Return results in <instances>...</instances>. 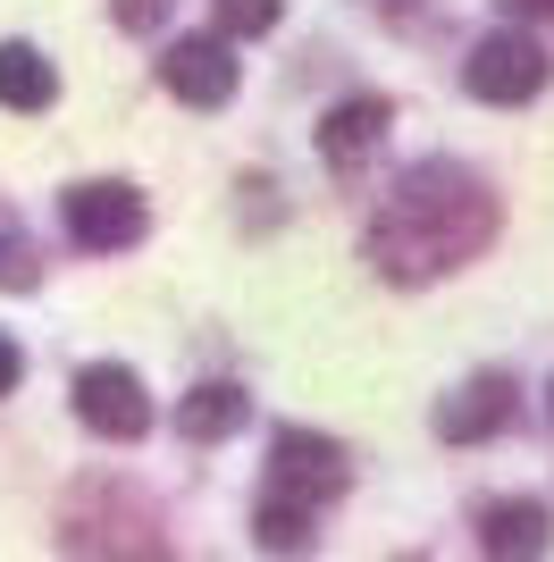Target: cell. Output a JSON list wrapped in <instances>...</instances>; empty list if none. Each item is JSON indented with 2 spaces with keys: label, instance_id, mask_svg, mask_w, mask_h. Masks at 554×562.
I'll list each match as a JSON object with an SVG mask.
<instances>
[{
  "label": "cell",
  "instance_id": "1",
  "mask_svg": "<svg viewBox=\"0 0 554 562\" xmlns=\"http://www.w3.org/2000/svg\"><path fill=\"white\" fill-rule=\"evenodd\" d=\"M487 235H496L487 186L454 160H429L395 186L387 211L369 218V260H378V278H395V285H429V278H445V269H462Z\"/></svg>",
  "mask_w": 554,
  "mask_h": 562
},
{
  "label": "cell",
  "instance_id": "2",
  "mask_svg": "<svg viewBox=\"0 0 554 562\" xmlns=\"http://www.w3.org/2000/svg\"><path fill=\"white\" fill-rule=\"evenodd\" d=\"M462 85H470V101L521 110V101L546 93V50H538V34H487V43H470V59H462Z\"/></svg>",
  "mask_w": 554,
  "mask_h": 562
},
{
  "label": "cell",
  "instance_id": "3",
  "mask_svg": "<svg viewBox=\"0 0 554 562\" xmlns=\"http://www.w3.org/2000/svg\"><path fill=\"white\" fill-rule=\"evenodd\" d=\"M59 227H68L85 252H126L143 235V193L118 186V177H85V186L59 193Z\"/></svg>",
  "mask_w": 554,
  "mask_h": 562
},
{
  "label": "cell",
  "instance_id": "4",
  "mask_svg": "<svg viewBox=\"0 0 554 562\" xmlns=\"http://www.w3.org/2000/svg\"><path fill=\"white\" fill-rule=\"evenodd\" d=\"M277 504H302V513H328V495H345V453L328 446V437H311V428H286L269 446V487Z\"/></svg>",
  "mask_w": 554,
  "mask_h": 562
},
{
  "label": "cell",
  "instance_id": "5",
  "mask_svg": "<svg viewBox=\"0 0 554 562\" xmlns=\"http://www.w3.org/2000/svg\"><path fill=\"white\" fill-rule=\"evenodd\" d=\"M76 420L92 437H110V446H135L152 428V395H143V378L126 361H92V370H76Z\"/></svg>",
  "mask_w": 554,
  "mask_h": 562
},
{
  "label": "cell",
  "instance_id": "6",
  "mask_svg": "<svg viewBox=\"0 0 554 562\" xmlns=\"http://www.w3.org/2000/svg\"><path fill=\"white\" fill-rule=\"evenodd\" d=\"M160 85L193 110H228L235 101V50L228 34H185V43L160 50Z\"/></svg>",
  "mask_w": 554,
  "mask_h": 562
},
{
  "label": "cell",
  "instance_id": "7",
  "mask_svg": "<svg viewBox=\"0 0 554 562\" xmlns=\"http://www.w3.org/2000/svg\"><path fill=\"white\" fill-rule=\"evenodd\" d=\"M512 412H521V386H512L505 370H479V378H462L454 395L437 403V437L445 446H479V437H496Z\"/></svg>",
  "mask_w": 554,
  "mask_h": 562
},
{
  "label": "cell",
  "instance_id": "8",
  "mask_svg": "<svg viewBox=\"0 0 554 562\" xmlns=\"http://www.w3.org/2000/svg\"><path fill=\"white\" fill-rule=\"evenodd\" d=\"M546 546H554V513L538 495H505V504L479 513V554L487 562H546Z\"/></svg>",
  "mask_w": 554,
  "mask_h": 562
},
{
  "label": "cell",
  "instance_id": "9",
  "mask_svg": "<svg viewBox=\"0 0 554 562\" xmlns=\"http://www.w3.org/2000/svg\"><path fill=\"white\" fill-rule=\"evenodd\" d=\"M387 126H395L387 101H336V110L320 117V160L328 168H362L369 151L387 143Z\"/></svg>",
  "mask_w": 554,
  "mask_h": 562
},
{
  "label": "cell",
  "instance_id": "10",
  "mask_svg": "<svg viewBox=\"0 0 554 562\" xmlns=\"http://www.w3.org/2000/svg\"><path fill=\"white\" fill-rule=\"evenodd\" d=\"M253 420V395L244 386H193V395L177 403V428H185V446H219V437H235V428Z\"/></svg>",
  "mask_w": 554,
  "mask_h": 562
},
{
  "label": "cell",
  "instance_id": "11",
  "mask_svg": "<svg viewBox=\"0 0 554 562\" xmlns=\"http://www.w3.org/2000/svg\"><path fill=\"white\" fill-rule=\"evenodd\" d=\"M59 101V68H51L34 43H0V110H51Z\"/></svg>",
  "mask_w": 554,
  "mask_h": 562
},
{
  "label": "cell",
  "instance_id": "12",
  "mask_svg": "<svg viewBox=\"0 0 554 562\" xmlns=\"http://www.w3.org/2000/svg\"><path fill=\"white\" fill-rule=\"evenodd\" d=\"M253 546H261V554H277V562H302L311 546H320V513L261 495V504H253Z\"/></svg>",
  "mask_w": 554,
  "mask_h": 562
},
{
  "label": "cell",
  "instance_id": "13",
  "mask_svg": "<svg viewBox=\"0 0 554 562\" xmlns=\"http://www.w3.org/2000/svg\"><path fill=\"white\" fill-rule=\"evenodd\" d=\"M219 9V34L228 43H253V34H269L277 18H286V0H210Z\"/></svg>",
  "mask_w": 554,
  "mask_h": 562
},
{
  "label": "cell",
  "instance_id": "14",
  "mask_svg": "<svg viewBox=\"0 0 554 562\" xmlns=\"http://www.w3.org/2000/svg\"><path fill=\"white\" fill-rule=\"evenodd\" d=\"M18 378H25V352L0 336V395H18Z\"/></svg>",
  "mask_w": 554,
  "mask_h": 562
},
{
  "label": "cell",
  "instance_id": "15",
  "mask_svg": "<svg viewBox=\"0 0 554 562\" xmlns=\"http://www.w3.org/2000/svg\"><path fill=\"white\" fill-rule=\"evenodd\" d=\"M160 18V0H118V25H152Z\"/></svg>",
  "mask_w": 554,
  "mask_h": 562
},
{
  "label": "cell",
  "instance_id": "16",
  "mask_svg": "<svg viewBox=\"0 0 554 562\" xmlns=\"http://www.w3.org/2000/svg\"><path fill=\"white\" fill-rule=\"evenodd\" d=\"M505 18H554V0H496Z\"/></svg>",
  "mask_w": 554,
  "mask_h": 562
},
{
  "label": "cell",
  "instance_id": "17",
  "mask_svg": "<svg viewBox=\"0 0 554 562\" xmlns=\"http://www.w3.org/2000/svg\"><path fill=\"white\" fill-rule=\"evenodd\" d=\"M546 412H554V403H546Z\"/></svg>",
  "mask_w": 554,
  "mask_h": 562
}]
</instances>
